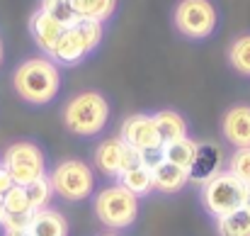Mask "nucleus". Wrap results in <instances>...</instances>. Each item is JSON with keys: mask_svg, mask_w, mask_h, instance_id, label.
<instances>
[{"mask_svg": "<svg viewBox=\"0 0 250 236\" xmlns=\"http://www.w3.org/2000/svg\"><path fill=\"white\" fill-rule=\"evenodd\" d=\"M12 88L20 100L29 105H49L61 88V71L49 56H32L24 59L15 73H12Z\"/></svg>", "mask_w": 250, "mask_h": 236, "instance_id": "obj_1", "label": "nucleus"}, {"mask_svg": "<svg viewBox=\"0 0 250 236\" xmlns=\"http://www.w3.org/2000/svg\"><path fill=\"white\" fill-rule=\"evenodd\" d=\"M63 124L76 137H95L109 122V102L97 90H83L73 95L63 107Z\"/></svg>", "mask_w": 250, "mask_h": 236, "instance_id": "obj_2", "label": "nucleus"}, {"mask_svg": "<svg viewBox=\"0 0 250 236\" xmlns=\"http://www.w3.org/2000/svg\"><path fill=\"white\" fill-rule=\"evenodd\" d=\"M95 217L107 227V229H126L136 222L139 217V197L131 195L124 185L114 183L102 188L95 200H92Z\"/></svg>", "mask_w": 250, "mask_h": 236, "instance_id": "obj_3", "label": "nucleus"}, {"mask_svg": "<svg viewBox=\"0 0 250 236\" xmlns=\"http://www.w3.org/2000/svg\"><path fill=\"white\" fill-rule=\"evenodd\" d=\"M243 197H246V185L229 170H219L202 183V205L214 219L241 210Z\"/></svg>", "mask_w": 250, "mask_h": 236, "instance_id": "obj_4", "label": "nucleus"}, {"mask_svg": "<svg viewBox=\"0 0 250 236\" xmlns=\"http://www.w3.org/2000/svg\"><path fill=\"white\" fill-rule=\"evenodd\" d=\"M0 163L10 173L12 183L22 185V188H27L29 183H34V180L46 175V156H44V151L34 142H27V139L10 144L2 151Z\"/></svg>", "mask_w": 250, "mask_h": 236, "instance_id": "obj_5", "label": "nucleus"}, {"mask_svg": "<svg viewBox=\"0 0 250 236\" xmlns=\"http://www.w3.org/2000/svg\"><path fill=\"white\" fill-rule=\"evenodd\" d=\"M49 183H51L54 192L61 200L83 202L95 190V173H92V168L85 161L66 158L49 173Z\"/></svg>", "mask_w": 250, "mask_h": 236, "instance_id": "obj_6", "label": "nucleus"}, {"mask_svg": "<svg viewBox=\"0 0 250 236\" xmlns=\"http://www.w3.org/2000/svg\"><path fill=\"white\" fill-rule=\"evenodd\" d=\"M175 29L187 39H207L219 24V12L211 0H180L172 10Z\"/></svg>", "mask_w": 250, "mask_h": 236, "instance_id": "obj_7", "label": "nucleus"}, {"mask_svg": "<svg viewBox=\"0 0 250 236\" xmlns=\"http://www.w3.org/2000/svg\"><path fill=\"white\" fill-rule=\"evenodd\" d=\"M119 139L136 149V151H151V149H161L163 146V139L158 134V127L153 122V115H131L122 122V129H119Z\"/></svg>", "mask_w": 250, "mask_h": 236, "instance_id": "obj_8", "label": "nucleus"}, {"mask_svg": "<svg viewBox=\"0 0 250 236\" xmlns=\"http://www.w3.org/2000/svg\"><path fill=\"white\" fill-rule=\"evenodd\" d=\"M87 54H92V51H90L87 42L83 39L81 29L73 24V27H66L63 29V34L59 37V42H56V47H54V51H51L49 59L56 66H76V64L83 61Z\"/></svg>", "mask_w": 250, "mask_h": 236, "instance_id": "obj_9", "label": "nucleus"}, {"mask_svg": "<svg viewBox=\"0 0 250 236\" xmlns=\"http://www.w3.org/2000/svg\"><path fill=\"white\" fill-rule=\"evenodd\" d=\"M224 139L233 149H248L250 146V105H233L224 112L221 119Z\"/></svg>", "mask_w": 250, "mask_h": 236, "instance_id": "obj_10", "label": "nucleus"}, {"mask_svg": "<svg viewBox=\"0 0 250 236\" xmlns=\"http://www.w3.org/2000/svg\"><path fill=\"white\" fill-rule=\"evenodd\" d=\"M63 29H66V27L59 24L54 17H49L44 10H37V12L29 17V34H32L34 44H37L46 56H51V51H54L59 37L63 34Z\"/></svg>", "mask_w": 250, "mask_h": 236, "instance_id": "obj_11", "label": "nucleus"}, {"mask_svg": "<svg viewBox=\"0 0 250 236\" xmlns=\"http://www.w3.org/2000/svg\"><path fill=\"white\" fill-rule=\"evenodd\" d=\"M124 151H126V144L119 137H109V139L100 142L95 149V156H92L95 168L107 178H119L122 163H124Z\"/></svg>", "mask_w": 250, "mask_h": 236, "instance_id": "obj_12", "label": "nucleus"}, {"mask_svg": "<svg viewBox=\"0 0 250 236\" xmlns=\"http://www.w3.org/2000/svg\"><path fill=\"white\" fill-rule=\"evenodd\" d=\"M29 236H68V219L51 207L37 210L29 217Z\"/></svg>", "mask_w": 250, "mask_h": 236, "instance_id": "obj_13", "label": "nucleus"}, {"mask_svg": "<svg viewBox=\"0 0 250 236\" xmlns=\"http://www.w3.org/2000/svg\"><path fill=\"white\" fill-rule=\"evenodd\" d=\"M189 183V170L187 168H180L170 161H161L156 168H153V190L163 192V195H175L180 192L185 185Z\"/></svg>", "mask_w": 250, "mask_h": 236, "instance_id": "obj_14", "label": "nucleus"}, {"mask_svg": "<svg viewBox=\"0 0 250 236\" xmlns=\"http://www.w3.org/2000/svg\"><path fill=\"white\" fill-rule=\"evenodd\" d=\"M161 151H163V158H166V161H170V163H175V165L189 170V168L194 165L199 144H197L194 139H189V137H182V139H177V142H167V144H163Z\"/></svg>", "mask_w": 250, "mask_h": 236, "instance_id": "obj_15", "label": "nucleus"}, {"mask_svg": "<svg viewBox=\"0 0 250 236\" xmlns=\"http://www.w3.org/2000/svg\"><path fill=\"white\" fill-rule=\"evenodd\" d=\"M153 122L158 127V134H161L163 144L177 142V139L187 137V119L180 112H175V110H161V112H156L153 115Z\"/></svg>", "mask_w": 250, "mask_h": 236, "instance_id": "obj_16", "label": "nucleus"}, {"mask_svg": "<svg viewBox=\"0 0 250 236\" xmlns=\"http://www.w3.org/2000/svg\"><path fill=\"white\" fill-rule=\"evenodd\" d=\"M119 185H124L131 195L144 197L153 190V170L144 163H136V165H131L129 170H124L119 175Z\"/></svg>", "mask_w": 250, "mask_h": 236, "instance_id": "obj_17", "label": "nucleus"}, {"mask_svg": "<svg viewBox=\"0 0 250 236\" xmlns=\"http://www.w3.org/2000/svg\"><path fill=\"white\" fill-rule=\"evenodd\" d=\"M73 10L78 12L81 20H95V22H107L114 10H117V0H71Z\"/></svg>", "mask_w": 250, "mask_h": 236, "instance_id": "obj_18", "label": "nucleus"}, {"mask_svg": "<svg viewBox=\"0 0 250 236\" xmlns=\"http://www.w3.org/2000/svg\"><path fill=\"white\" fill-rule=\"evenodd\" d=\"M216 234L219 236H250V212L246 207L219 217L216 219Z\"/></svg>", "mask_w": 250, "mask_h": 236, "instance_id": "obj_19", "label": "nucleus"}, {"mask_svg": "<svg viewBox=\"0 0 250 236\" xmlns=\"http://www.w3.org/2000/svg\"><path fill=\"white\" fill-rule=\"evenodd\" d=\"M229 64L241 76H250V32L248 34H238L229 44Z\"/></svg>", "mask_w": 250, "mask_h": 236, "instance_id": "obj_20", "label": "nucleus"}, {"mask_svg": "<svg viewBox=\"0 0 250 236\" xmlns=\"http://www.w3.org/2000/svg\"><path fill=\"white\" fill-rule=\"evenodd\" d=\"M39 10H44L49 17H54L59 24H63V27H73L81 17H78V12L73 10V2L71 0H42V5H39Z\"/></svg>", "mask_w": 250, "mask_h": 236, "instance_id": "obj_21", "label": "nucleus"}, {"mask_svg": "<svg viewBox=\"0 0 250 236\" xmlns=\"http://www.w3.org/2000/svg\"><path fill=\"white\" fill-rule=\"evenodd\" d=\"M24 190H27V197H29L32 212L49 207V200H51V195H54V188H51V183H49V173H46L44 178H39V180L29 183Z\"/></svg>", "mask_w": 250, "mask_h": 236, "instance_id": "obj_22", "label": "nucleus"}, {"mask_svg": "<svg viewBox=\"0 0 250 236\" xmlns=\"http://www.w3.org/2000/svg\"><path fill=\"white\" fill-rule=\"evenodd\" d=\"M2 205H5V214H32V205L22 185H12L2 195Z\"/></svg>", "mask_w": 250, "mask_h": 236, "instance_id": "obj_23", "label": "nucleus"}, {"mask_svg": "<svg viewBox=\"0 0 250 236\" xmlns=\"http://www.w3.org/2000/svg\"><path fill=\"white\" fill-rule=\"evenodd\" d=\"M231 175H236L243 185H250V146L248 149H236L229 156V168Z\"/></svg>", "mask_w": 250, "mask_h": 236, "instance_id": "obj_24", "label": "nucleus"}, {"mask_svg": "<svg viewBox=\"0 0 250 236\" xmlns=\"http://www.w3.org/2000/svg\"><path fill=\"white\" fill-rule=\"evenodd\" d=\"M76 27L81 29V34H83V39L87 42L90 51H95V49L100 47L102 37H104V27H102V22H95V20H78Z\"/></svg>", "mask_w": 250, "mask_h": 236, "instance_id": "obj_25", "label": "nucleus"}, {"mask_svg": "<svg viewBox=\"0 0 250 236\" xmlns=\"http://www.w3.org/2000/svg\"><path fill=\"white\" fill-rule=\"evenodd\" d=\"M15 183H12V178H10V173L2 168V163H0V195H5L10 188H12Z\"/></svg>", "mask_w": 250, "mask_h": 236, "instance_id": "obj_26", "label": "nucleus"}, {"mask_svg": "<svg viewBox=\"0 0 250 236\" xmlns=\"http://www.w3.org/2000/svg\"><path fill=\"white\" fill-rule=\"evenodd\" d=\"M243 207L250 212V185H246V197H243Z\"/></svg>", "mask_w": 250, "mask_h": 236, "instance_id": "obj_27", "label": "nucleus"}, {"mask_svg": "<svg viewBox=\"0 0 250 236\" xmlns=\"http://www.w3.org/2000/svg\"><path fill=\"white\" fill-rule=\"evenodd\" d=\"M5 222V205H2V195H0V227Z\"/></svg>", "mask_w": 250, "mask_h": 236, "instance_id": "obj_28", "label": "nucleus"}, {"mask_svg": "<svg viewBox=\"0 0 250 236\" xmlns=\"http://www.w3.org/2000/svg\"><path fill=\"white\" fill-rule=\"evenodd\" d=\"M2 59H5V47H2V39H0V66H2Z\"/></svg>", "mask_w": 250, "mask_h": 236, "instance_id": "obj_29", "label": "nucleus"}, {"mask_svg": "<svg viewBox=\"0 0 250 236\" xmlns=\"http://www.w3.org/2000/svg\"><path fill=\"white\" fill-rule=\"evenodd\" d=\"M5 236H29V232H17V234H5Z\"/></svg>", "mask_w": 250, "mask_h": 236, "instance_id": "obj_30", "label": "nucleus"}, {"mask_svg": "<svg viewBox=\"0 0 250 236\" xmlns=\"http://www.w3.org/2000/svg\"><path fill=\"white\" fill-rule=\"evenodd\" d=\"M102 236H117V234H102Z\"/></svg>", "mask_w": 250, "mask_h": 236, "instance_id": "obj_31", "label": "nucleus"}]
</instances>
